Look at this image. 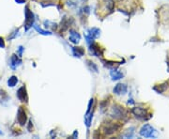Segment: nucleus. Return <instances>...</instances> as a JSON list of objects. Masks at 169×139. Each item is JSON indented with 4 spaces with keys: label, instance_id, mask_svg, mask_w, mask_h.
<instances>
[{
    "label": "nucleus",
    "instance_id": "obj_6",
    "mask_svg": "<svg viewBox=\"0 0 169 139\" xmlns=\"http://www.w3.org/2000/svg\"><path fill=\"white\" fill-rule=\"evenodd\" d=\"M154 128L150 125V124H144L142 126V128L140 129V132H139V134H140L141 136L143 137H153V134H154Z\"/></svg>",
    "mask_w": 169,
    "mask_h": 139
},
{
    "label": "nucleus",
    "instance_id": "obj_1",
    "mask_svg": "<svg viewBox=\"0 0 169 139\" xmlns=\"http://www.w3.org/2000/svg\"><path fill=\"white\" fill-rule=\"evenodd\" d=\"M111 117L118 120H128V113L126 109L119 104H114L109 112Z\"/></svg>",
    "mask_w": 169,
    "mask_h": 139
},
{
    "label": "nucleus",
    "instance_id": "obj_23",
    "mask_svg": "<svg viewBox=\"0 0 169 139\" xmlns=\"http://www.w3.org/2000/svg\"><path fill=\"white\" fill-rule=\"evenodd\" d=\"M0 48H5V42L2 37H0Z\"/></svg>",
    "mask_w": 169,
    "mask_h": 139
},
{
    "label": "nucleus",
    "instance_id": "obj_20",
    "mask_svg": "<svg viewBox=\"0 0 169 139\" xmlns=\"http://www.w3.org/2000/svg\"><path fill=\"white\" fill-rule=\"evenodd\" d=\"M134 127H132L131 129H129V130H127L126 134L123 136L126 137V138H132L134 136Z\"/></svg>",
    "mask_w": 169,
    "mask_h": 139
},
{
    "label": "nucleus",
    "instance_id": "obj_19",
    "mask_svg": "<svg viewBox=\"0 0 169 139\" xmlns=\"http://www.w3.org/2000/svg\"><path fill=\"white\" fill-rule=\"evenodd\" d=\"M69 20L66 18V17H64V19H63V21L61 22V27H62V29H61V31H64V30H66V29L69 27Z\"/></svg>",
    "mask_w": 169,
    "mask_h": 139
},
{
    "label": "nucleus",
    "instance_id": "obj_9",
    "mask_svg": "<svg viewBox=\"0 0 169 139\" xmlns=\"http://www.w3.org/2000/svg\"><path fill=\"white\" fill-rule=\"evenodd\" d=\"M114 93L117 94V95H124L127 93L128 91V87L125 84H121L119 83L117 84L115 87H114Z\"/></svg>",
    "mask_w": 169,
    "mask_h": 139
},
{
    "label": "nucleus",
    "instance_id": "obj_18",
    "mask_svg": "<svg viewBox=\"0 0 169 139\" xmlns=\"http://www.w3.org/2000/svg\"><path fill=\"white\" fill-rule=\"evenodd\" d=\"M86 64L90 71H93L94 73H98V66L94 62H92L90 60H86Z\"/></svg>",
    "mask_w": 169,
    "mask_h": 139
},
{
    "label": "nucleus",
    "instance_id": "obj_2",
    "mask_svg": "<svg viewBox=\"0 0 169 139\" xmlns=\"http://www.w3.org/2000/svg\"><path fill=\"white\" fill-rule=\"evenodd\" d=\"M120 127H121V125L118 124V123H114V122H111V121H106V122L103 123L101 129H102V132L104 134L111 135V134H115Z\"/></svg>",
    "mask_w": 169,
    "mask_h": 139
},
{
    "label": "nucleus",
    "instance_id": "obj_24",
    "mask_svg": "<svg viewBox=\"0 0 169 139\" xmlns=\"http://www.w3.org/2000/svg\"><path fill=\"white\" fill-rule=\"evenodd\" d=\"M18 31H19V29H16V30H15V31L13 32V34H12V35L11 37H8V41H11V39H13V38H14V37L16 36V34L18 33Z\"/></svg>",
    "mask_w": 169,
    "mask_h": 139
},
{
    "label": "nucleus",
    "instance_id": "obj_16",
    "mask_svg": "<svg viewBox=\"0 0 169 139\" xmlns=\"http://www.w3.org/2000/svg\"><path fill=\"white\" fill-rule=\"evenodd\" d=\"M18 83V78L15 76V75H12L8 78V86L9 87H13L16 86V84Z\"/></svg>",
    "mask_w": 169,
    "mask_h": 139
},
{
    "label": "nucleus",
    "instance_id": "obj_26",
    "mask_svg": "<svg viewBox=\"0 0 169 139\" xmlns=\"http://www.w3.org/2000/svg\"><path fill=\"white\" fill-rule=\"evenodd\" d=\"M77 136H78V132H77V131H74V133H73V137L75 138V137H77Z\"/></svg>",
    "mask_w": 169,
    "mask_h": 139
},
{
    "label": "nucleus",
    "instance_id": "obj_10",
    "mask_svg": "<svg viewBox=\"0 0 169 139\" xmlns=\"http://www.w3.org/2000/svg\"><path fill=\"white\" fill-rule=\"evenodd\" d=\"M17 98L19 99L21 102H27L28 98H27V92H26V88L25 86H21L18 90H17Z\"/></svg>",
    "mask_w": 169,
    "mask_h": 139
},
{
    "label": "nucleus",
    "instance_id": "obj_17",
    "mask_svg": "<svg viewBox=\"0 0 169 139\" xmlns=\"http://www.w3.org/2000/svg\"><path fill=\"white\" fill-rule=\"evenodd\" d=\"M34 28H35V30L37 32H39V34H42V35H44V36H47V35H52V32L51 31H48V30H43V29H42L41 27H39V25H33Z\"/></svg>",
    "mask_w": 169,
    "mask_h": 139
},
{
    "label": "nucleus",
    "instance_id": "obj_15",
    "mask_svg": "<svg viewBox=\"0 0 169 139\" xmlns=\"http://www.w3.org/2000/svg\"><path fill=\"white\" fill-rule=\"evenodd\" d=\"M103 64L105 67L109 68V69H117L118 67V65H120L121 63L119 62H114V61H107V60H103Z\"/></svg>",
    "mask_w": 169,
    "mask_h": 139
},
{
    "label": "nucleus",
    "instance_id": "obj_4",
    "mask_svg": "<svg viewBox=\"0 0 169 139\" xmlns=\"http://www.w3.org/2000/svg\"><path fill=\"white\" fill-rule=\"evenodd\" d=\"M132 113L137 117L138 120H147L151 117V115L147 113L146 109L142 107H134L132 109Z\"/></svg>",
    "mask_w": 169,
    "mask_h": 139
},
{
    "label": "nucleus",
    "instance_id": "obj_11",
    "mask_svg": "<svg viewBox=\"0 0 169 139\" xmlns=\"http://www.w3.org/2000/svg\"><path fill=\"white\" fill-rule=\"evenodd\" d=\"M69 42H71L72 43L77 44V43L80 42V41H81V35L79 34L77 31H75V30H71V31H69Z\"/></svg>",
    "mask_w": 169,
    "mask_h": 139
},
{
    "label": "nucleus",
    "instance_id": "obj_14",
    "mask_svg": "<svg viewBox=\"0 0 169 139\" xmlns=\"http://www.w3.org/2000/svg\"><path fill=\"white\" fill-rule=\"evenodd\" d=\"M73 54L75 57H82L85 55V50L82 47H72Z\"/></svg>",
    "mask_w": 169,
    "mask_h": 139
},
{
    "label": "nucleus",
    "instance_id": "obj_5",
    "mask_svg": "<svg viewBox=\"0 0 169 139\" xmlns=\"http://www.w3.org/2000/svg\"><path fill=\"white\" fill-rule=\"evenodd\" d=\"M101 35V30L97 27H92L90 29H88L87 33L86 34V42L88 44H91L92 42H94V39L99 38Z\"/></svg>",
    "mask_w": 169,
    "mask_h": 139
},
{
    "label": "nucleus",
    "instance_id": "obj_7",
    "mask_svg": "<svg viewBox=\"0 0 169 139\" xmlns=\"http://www.w3.org/2000/svg\"><path fill=\"white\" fill-rule=\"evenodd\" d=\"M26 120H27V117L25 109L22 106H20L17 112V121L21 126H25V124L26 123Z\"/></svg>",
    "mask_w": 169,
    "mask_h": 139
},
{
    "label": "nucleus",
    "instance_id": "obj_27",
    "mask_svg": "<svg viewBox=\"0 0 169 139\" xmlns=\"http://www.w3.org/2000/svg\"><path fill=\"white\" fill-rule=\"evenodd\" d=\"M117 1H123V0H117Z\"/></svg>",
    "mask_w": 169,
    "mask_h": 139
},
{
    "label": "nucleus",
    "instance_id": "obj_25",
    "mask_svg": "<svg viewBox=\"0 0 169 139\" xmlns=\"http://www.w3.org/2000/svg\"><path fill=\"white\" fill-rule=\"evenodd\" d=\"M15 1L18 3V4H24V3H25L27 0H15Z\"/></svg>",
    "mask_w": 169,
    "mask_h": 139
},
{
    "label": "nucleus",
    "instance_id": "obj_12",
    "mask_svg": "<svg viewBox=\"0 0 169 139\" xmlns=\"http://www.w3.org/2000/svg\"><path fill=\"white\" fill-rule=\"evenodd\" d=\"M21 64H22V60L20 59L19 56L12 55L11 57V61H9V66H11V68L12 70H16Z\"/></svg>",
    "mask_w": 169,
    "mask_h": 139
},
{
    "label": "nucleus",
    "instance_id": "obj_8",
    "mask_svg": "<svg viewBox=\"0 0 169 139\" xmlns=\"http://www.w3.org/2000/svg\"><path fill=\"white\" fill-rule=\"evenodd\" d=\"M89 53H90L92 56H103V51L100 47V45L95 43V42H92L91 44H89Z\"/></svg>",
    "mask_w": 169,
    "mask_h": 139
},
{
    "label": "nucleus",
    "instance_id": "obj_3",
    "mask_svg": "<svg viewBox=\"0 0 169 139\" xmlns=\"http://www.w3.org/2000/svg\"><path fill=\"white\" fill-rule=\"evenodd\" d=\"M25 30L27 31L29 28L32 27L34 25V21H35V18H34V13L29 9L28 6L25 7Z\"/></svg>",
    "mask_w": 169,
    "mask_h": 139
},
{
    "label": "nucleus",
    "instance_id": "obj_28",
    "mask_svg": "<svg viewBox=\"0 0 169 139\" xmlns=\"http://www.w3.org/2000/svg\"><path fill=\"white\" fill-rule=\"evenodd\" d=\"M0 134H1V132H0Z\"/></svg>",
    "mask_w": 169,
    "mask_h": 139
},
{
    "label": "nucleus",
    "instance_id": "obj_21",
    "mask_svg": "<svg viewBox=\"0 0 169 139\" xmlns=\"http://www.w3.org/2000/svg\"><path fill=\"white\" fill-rule=\"evenodd\" d=\"M167 83H164V85H160V86H159V89L157 88V89H155V90L158 92V93H162V92H164V90H165V89L167 88Z\"/></svg>",
    "mask_w": 169,
    "mask_h": 139
},
{
    "label": "nucleus",
    "instance_id": "obj_22",
    "mask_svg": "<svg viewBox=\"0 0 169 139\" xmlns=\"http://www.w3.org/2000/svg\"><path fill=\"white\" fill-rule=\"evenodd\" d=\"M23 51H24V47L23 46H19V49H18V55H19V56H22Z\"/></svg>",
    "mask_w": 169,
    "mask_h": 139
},
{
    "label": "nucleus",
    "instance_id": "obj_13",
    "mask_svg": "<svg viewBox=\"0 0 169 139\" xmlns=\"http://www.w3.org/2000/svg\"><path fill=\"white\" fill-rule=\"evenodd\" d=\"M110 75H111V77H112V80H113V81L119 80V79L123 78V76H124V74H123L121 72L117 71V69H113V70H112V71L110 72Z\"/></svg>",
    "mask_w": 169,
    "mask_h": 139
}]
</instances>
